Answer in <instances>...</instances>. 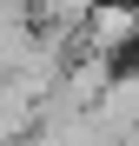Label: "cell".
<instances>
[{
  "label": "cell",
  "instance_id": "obj_1",
  "mask_svg": "<svg viewBox=\"0 0 139 146\" xmlns=\"http://www.w3.org/2000/svg\"><path fill=\"white\" fill-rule=\"evenodd\" d=\"M139 46V0H99L80 33V53H106V60H126Z\"/></svg>",
  "mask_w": 139,
  "mask_h": 146
},
{
  "label": "cell",
  "instance_id": "obj_2",
  "mask_svg": "<svg viewBox=\"0 0 139 146\" xmlns=\"http://www.w3.org/2000/svg\"><path fill=\"white\" fill-rule=\"evenodd\" d=\"M0 146H33V139H0Z\"/></svg>",
  "mask_w": 139,
  "mask_h": 146
}]
</instances>
